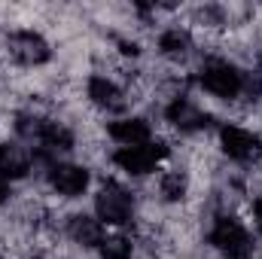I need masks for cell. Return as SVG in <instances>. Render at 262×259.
Returning a JSON list of instances; mask_svg holds the SVG:
<instances>
[{"label": "cell", "instance_id": "6da1fadb", "mask_svg": "<svg viewBox=\"0 0 262 259\" xmlns=\"http://www.w3.org/2000/svg\"><path fill=\"white\" fill-rule=\"evenodd\" d=\"M201 85L207 95L220 98V101H235L241 92H244V73L235 64L223 61V58H210L201 64V73H198Z\"/></svg>", "mask_w": 262, "mask_h": 259}, {"label": "cell", "instance_id": "7a4b0ae2", "mask_svg": "<svg viewBox=\"0 0 262 259\" xmlns=\"http://www.w3.org/2000/svg\"><path fill=\"white\" fill-rule=\"evenodd\" d=\"M95 213L107 226H128L134 220V195L122 183L107 180L95 195Z\"/></svg>", "mask_w": 262, "mask_h": 259}, {"label": "cell", "instance_id": "3957f363", "mask_svg": "<svg viewBox=\"0 0 262 259\" xmlns=\"http://www.w3.org/2000/svg\"><path fill=\"white\" fill-rule=\"evenodd\" d=\"M210 244L229 259H244L253 250L250 232L244 229L241 220H235V217H229V213H223V217L213 220V226H210Z\"/></svg>", "mask_w": 262, "mask_h": 259}, {"label": "cell", "instance_id": "277c9868", "mask_svg": "<svg viewBox=\"0 0 262 259\" xmlns=\"http://www.w3.org/2000/svg\"><path fill=\"white\" fill-rule=\"evenodd\" d=\"M168 156V143L165 140H149L140 146H119L113 153V165L119 171H125L131 177H143L149 171H156V165Z\"/></svg>", "mask_w": 262, "mask_h": 259}, {"label": "cell", "instance_id": "5b68a950", "mask_svg": "<svg viewBox=\"0 0 262 259\" xmlns=\"http://www.w3.org/2000/svg\"><path fill=\"white\" fill-rule=\"evenodd\" d=\"M6 52L15 64L21 67H40L52 58V46L43 34L37 31H12L6 37Z\"/></svg>", "mask_w": 262, "mask_h": 259}, {"label": "cell", "instance_id": "8992f818", "mask_svg": "<svg viewBox=\"0 0 262 259\" xmlns=\"http://www.w3.org/2000/svg\"><path fill=\"white\" fill-rule=\"evenodd\" d=\"M46 180L52 186V192H58L61 198H79L89 189V168L73 165V162H52L46 171Z\"/></svg>", "mask_w": 262, "mask_h": 259}, {"label": "cell", "instance_id": "52a82bcc", "mask_svg": "<svg viewBox=\"0 0 262 259\" xmlns=\"http://www.w3.org/2000/svg\"><path fill=\"white\" fill-rule=\"evenodd\" d=\"M220 143H223V153L235 162H253L262 149L259 137L253 131L241 128V125H223L220 128Z\"/></svg>", "mask_w": 262, "mask_h": 259}, {"label": "cell", "instance_id": "ba28073f", "mask_svg": "<svg viewBox=\"0 0 262 259\" xmlns=\"http://www.w3.org/2000/svg\"><path fill=\"white\" fill-rule=\"evenodd\" d=\"M85 95H89V101H92L98 110H104V113H122V110L128 107L125 89H122L119 82H113L110 76H92L89 85H85Z\"/></svg>", "mask_w": 262, "mask_h": 259}, {"label": "cell", "instance_id": "9c48e42d", "mask_svg": "<svg viewBox=\"0 0 262 259\" xmlns=\"http://www.w3.org/2000/svg\"><path fill=\"white\" fill-rule=\"evenodd\" d=\"M165 119H168L177 131H186V134H192V131H204L207 125H210V116L198 107L195 101H189L186 95H183V98H174V101L168 104Z\"/></svg>", "mask_w": 262, "mask_h": 259}, {"label": "cell", "instance_id": "30bf717a", "mask_svg": "<svg viewBox=\"0 0 262 259\" xmlns=\"http://www.w3.org/2000/svg\"><path fill=\"white\" fill-rule=\"evenodd\" d=\"M31 162L34 156L21 146V143H12V140H0V180H21L31 174Z\"/></svg>", "mask_w": 262, "mask_h": 259}, {"label": "cell", "instance_id": "8fae6325", "mask_svg": "<svg viewBox=\"0 0 262 259\" xmlns=\"http://www.w3.org/2000/svg\"><path fill=\"white\" fill-rule=\"evenodd\" d=\"M67 238L79 247H101L104 241V223L89 213H73L67 220Z\"/></svg>", "mask_w": 262, "mask_h": 259}, {"label": "cell", "instance_id": "7c38bea8", "mask_svg": "<svg viewBox=\"0 0 262 259\" xmlns=\"http://www.w3.org/2000/svg\"><path fill=\"white\" fill-rule=\"evenodd\" d=\"M107 134L119 143V146H140V143H149V122L146 119H137V116H131V119H116V122H110L107 125Z\"/></svg>", "mask_w": 262, "mask_h": 259}, {"label": "cell", "instance_id": "4fadbf2b", "mask_svg": "<svg viewBox=\"0 0 262 259\" xmlns=\"http://www.w3.org/2000/svg\"><path fill=\"white\" fill-rule=\"evenodd\" d=\"M159 52L168 61H183L192 52V34L186 28H165L159 34Z\"/></svg>", "mask_w": 262, "mask_h": 259}, {"label": "cell", "instance_id": "5bb4252c", "mask_svg": "<svg viewBox=\"0 0 262 259\" xmlns=\"http://www.w3.org/2000/svg\"><path fill=\"white\" fill-rule=\"evenodd\" d=\"M46 116H40V113H31V110H25V113H18L15 116V134L25 140V143H37L40 146V137H43V131H46Z\"/></svg>", "mask_w": 262, "mask_h": 259}, {"label": "cell", "instance_id": "9a60e30c", "mask_svg": "<svg viewBox=\"0 0 262 259\" xmlns=\"http://www.w3.org/2000/svg\"><path fill=\"white\" fill-rule=\"evenodd\" d=\"M159 192L165 201H183L189 192V177L183 171H165L159 180Z\"/></svg>", "mask_w": 262, "mask_h": 259}, {"label": "cell", "instance_id": "2e32d148", "mask_svg": "<svg viewBox=\"0 0 262 259\" xmlns=\"http://www.w3.org/2000/svg\"><path fill=\"white\" fill-rule=\"evenodd\" d=\"M98 250H101V259H131V256H134V247H131V241H128V238H122V235L104 238Z\"/></svg>", "mask_w": 262, "mask_h": 259}, {"label": "cell", "instance_id": "e0dca14e", "mask_svg": "<svg viewBox=\"0 0 262 259\" xmlns=\"http://www.w3.org/2000/svg\"><path fill=\"white\" fill-rule=\"evenodd\" d=\"M241 95H247L250 101H259L262 98V67L244 73V92H241Z\"/></svg>", "mask_w": 262, "mask_h": 259}, {"label": "cell", "instance_id": "ac0fdd59", "mask_svg": "<svg viewBox=\"0 0 262 259\" xmlns=\"http://www.w3.org/2000/svg\"><path fill=\"white\" fill-rule=\"evenodd\" d=\"M253 220H256V229L262 232V198L253 201Z\"/></svg>", "mask_w": 262, "mask_h": 259}, {"label": "cell", "instance_id": "d6986e66", "mask_svg": "<svg viewBox=\"0 0 262 259\" xmlns=\"http://www.w3.org/2000/svg\"><path fill=\"white\" fill-rule=\"evenodd\" d=\"M6 198H9V186H6V183H3V180H0V204H3V201H6Z\"/></svg>", "mask_w": 262, "mask_h": 259}, {"label": "cell", "instance_id": "ffe728a7", "mask_svg": "<svg viewBox=\"0 0 262 259\" xmlns=\"http://www.w3.org/2000/svg\"><path fill=\"white\" fill-rule=\"evenodd\" d=\"M34 259H40V256H34Z\"/></svg>", "mask_w": 262, "mask_h": 259}]
</instances>
